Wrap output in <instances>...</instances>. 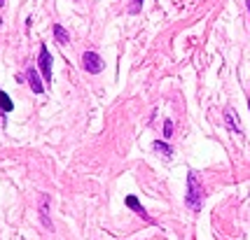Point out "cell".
Listing matches in <instances>:
<instances>
[{
	"mask_svg": "<svg viewBox=\"0 0 250 240\" xmlns=\"http://www.w3.org/2000/svg\"><path fill=\"white\" fill-rule=\"evenodd\" d=\"M246 5H248V12H250V0H246Z\"/></svg>",
	"mask_w": 250,
	"mask_h": 240,
	"instance_id": "13",
	"label": "cell"
},
{
	"mask_svg": "<svg viewBox=\"0 0 250 240\" xmlns=\"http://www.w3.org/2000/svg\"><path fill=\"white\" fill-rule=\"evenodd\" d=\"M40 219H42V224L49 229L52 226V222H49V212H47V196L42 194V205H40Z\"/></svg>",
	"mask_w": 250,
	"mask_h": 240,
	"instance_id": "9",
	"label": "cell"
},
{
	"mask_svg": "<svg viewBox=\"0 0 250 240\" xmlns=\"http://www.w3.org/2000/svg\"><path fill=\"white\" fill-rule=\"evenodd\" d=\"M164 135H166V140L173 135V121L171 119H166V124H164Z\"/></svg>",
	"mask_w": 250,
	"mask_h": 240,
	"instance_id": "12",
	"label": "cell"
},
{
	"mask_svg": "<svg viewBox=\"0 0 250 240\" xmlns=\"http://www.w3.org/2000/svg\"><path fill=\"white\" fill-rule=\"evenodd\" d=\"M0 110H2V112H12V110H14V103H12V98L5 91H0Z\"/></svg>",
	"mask_w": 250,
	"mask_h": 240,
	"instance_id": "7",
	"label": "cell"
},
{
	"mask_svg": "<svg viewBox=\"0 0 250 240\" xmlns=\"http://www.w3.org/2000/svg\"><path fill=\"white\" fill-rule=\"evenodd\" d=\"M126 205H129L131 210H133V212H138V215H141V217L145 219V222H152V217L147 215V210H145V207L141 205V201H138L136 196H126Z\"/></svg>",
	"mask_w": 250,
	"mask_h": 240,
	"instance_id": "4",
	"label": "cell"
},
{
	"mask_svg": "<svg viewBox=\"0 0 250 240\" xmlns=\"http://www.w3.org/2000/svg\"><path fill=\"white\" fill-rule=\"evenodd\" d=\"M0 5H5V0H0Z\"/></svg>",
	"mask_w": 250,
	"mask_h": 240,
	"instance_id": "14",
	"label": "cell"
},
{
	"mask_svg": "<svg viewBox=\"0 0 250 240\" xmlns=\"http://www.w3.org/2000/svg\"><path fill=\"white\" fill-rule=\"evenodd\" d=\"M204 196H206L204 185L199 182V177H196L194 170H189V173H187V196H185L187 207L199 212V210L204 207Z\"/></svg>",
	"mask_w": 250,
	"mask_h": 240,
	"instance_id": "1",
	"label": "cell"
},
{
	"mask_svg": "<svg viewBox=\"0 0 250 240\" xmlns=\"http://www.w3.org/2000/svg\"><path fill=\"white\" fill-rule=\"evenodd\" d=\"M143 7V0H129V12L131 14H138Z\"/></svg>",
	"mask_w": 250,
	"mask_h": 240,
	"instance_id": "11",
	"label": "cell"
},
{
	"mask_svg": "<svg viewBox=\"0 0 250 240\" xmlns=\"http://www.w3.org/2000/svg\"><path fill=\"white\" fill-rule=\"evenodd\" d=\"M225 124H227V129H231V131L241 133V126H239V117H236V110L234 108H227L225 110Z\"/></svg>",
	"mask_w": 250,
	"mask_h": 240,
	"instance_id": "6",
	"label": "cell"
},
{
	"mask_svg": "<svg viewBox=\"0 0 250 240\" xmlns=\"http://www.w3.org/2000/svg\"><path fill=\"white\" fill-rule=\"evenodd\" d=\"M103 58L96 54V52H84L82 54V68L87 70V73H91V75H98L101 70H103Z\"/></svg>",
	"mask_w": 250,
	"mask_h": 240,
	"instance_id": "2",
	"label": "cell"
},
{
	"mask_svg": "<svg viewBox=\"0 0 250 240\" xmlns=\"http://www.w3.org/2000/svg\"><path fill=\"white\" fill-rule=\"evenodd\" d=\"M154 152L164 154V156H171V154H173V149H171V145H166V142H162V140H157V142H154Z\"/></svg>",
	"mask_w": 250,
	"mask_h": 240,
	"instance_id": "10",
	"label": "cell"
},
{
	"mask_svg": "<svg viewBox=\"0 0 250 240\" xmlns=\"http://www.w3.org/2000/svg\"><path fill=\"white\" fill-rule=\"evenodd\" d=\"M38 66H40V73H42L44 82L49 84L52 82V56H49V49L47 47H40V61H38Z\"/></svg>",
	"mask_w": 250,
	"mask_h": 240,
	"instance_id": "3",
	"label": "cell"
},
{
	"mask_svg": "<svg viewBox=\"0 0 250 240\" xmlns=\"http://www.w3.org/2000/svg\"><path fill=\"white\" fill-rule=\"evenodd\" d=\"M26 75H28V82H31L33 93H42L44 84L40 82V77H38V70H35V68H28V70H26Z\"/></svg>",
	"mask_w": 250,
	"mask_h": 240,
	"instance_id": "5",
	"label": "cell"
},
{
	"mask_svg": "<svg viewBox=\"0 0 250 240\" xmlns=\"http://www.w3.org/2000/svg\"><path fill=\"white\" fill-rule=\"evenodd\" d=\"M54 37H56V40H59L61 44H65L68 40H70V35L65 33V28H63V26H59V23H54Z\"/></svg>",
	"mask_w": 250,
	"mask_h": 240,
	"instance_id": "8",
	"label": "cell"
}]
</instances>
